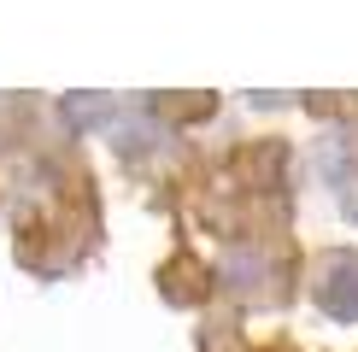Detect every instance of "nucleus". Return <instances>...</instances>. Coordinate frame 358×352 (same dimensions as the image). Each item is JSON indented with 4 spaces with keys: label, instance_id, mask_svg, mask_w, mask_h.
Here are the masks:
<instances>
[{
    "label": "nucleus",
    "instance_id": "1",
    "mask_svg": "<svg viewBox=\"0 0 358 352\" xmlns=\"http://www.w3.org/2000/svg\"><path fill=\"white\" fill-rule=\"evenodd\" d=\"M317 300H323V311H329V317L358 323V253L329 258V270H323V282H317Z\"/></svg>",
    "mask_w": 358,
    "mask_h": 352
}]
</instances>
